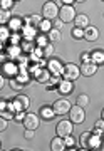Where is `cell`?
I'll use <instances>...</instances> for the list:
<instances>
[{"label": "cell", "instance_id": "cell-1", "mask_svg": "<svg viewBox=\"0 0 104 151\" xmlns=\"http://www.w3.org/2000/svg\"><path fill=\"white\" fill-rule=\"evenodd\" d=\"M29 106H30V99H29L25 94H19V96H15V99L14 101H9V106H7V109H10L12 113L15 114L19 113V111H27Z\"/></svg>", "mask_w": 104, "mask_h": 151}, {"label": "cell", "instance_id": "cell-2", "mask_svg": "<svg viewBox=\"0 0 104 151\" xmlns=\"http://www.w3.org/2000/svg\"><path fill=\"white\" fill-rule=\"evenodd\" d=\"M40 15L47 19V20H55V19H59V7L55 2L49 0V2H45L44 7H42V14Z\"/></svg>", "mask_w": 104, "mask_h": 151}, {"label": "cell", "instance_id": "cell-3", "mask_svg": "<svg viewBox=\"0 0 104 151\" xmlns=\"http://www.w3.org/2000/svg\"><path fill=\"white\" fill-rule=\"evenodd\" d=\"M79 76H81V69H79L77 64L69 62V64L64 65V70H62V77L64 79H67V81H76V79H79Z\"/></svg>", "mask_w": 104, "mask_h": 151}, {"label": "cell", "instance_id": "cell-4", "mask_svg": "<svg viewBox=\"0 0 104 151\" xmlns=\"http://www.w3.org/2000/svg\"><path fill=\"white\" fill-rule=\"evenodd\" d=\"M69 119H71L74 124H82L84 123V119H86V113H84V108H81V106H71V109H69Z\"/></svg>", "mask_w": 104, "mask_h": 151}, {"label": "cell", "instance_id": "cell-5", "mask_svg": "<svg viewBox=\"0 0 104 151\" xmlns=\"http://www.w3.org/2000/svg\"><path fill=\"white\" fill-rule=\"evenodd\" d=\"M76 10H74V7L72 5H62L59 9V19L64 24H69V22H74V19H76Z\"/></svg>", "mask_w": 104, "mask_h": 151}, {"label": "cell", "instance_id": "cell-6", "mask_svg": "<svg viewBox=\"0 0 104 151\" xmlns=\"http://www.w3.org/2000/svg\"><path fill=\"white\" fill-rule=\"evenodd\" d=\"M72 129H74V123H72L71 119L69 121H59L57 123V128H55V133H57V136H60V138H66V136L72 134Z\"/></svg>", "mask_w": 104, "mask_h": 151}, {"label": "cell", "instance_id": "cell-7", "mask_svg": "<svg viewBox=\"0 0 104 151\" xmlns=\"http://www.w3.org/2000/svg\"><path fill=\"white\" fill-rule=\"evenodd\" d=\"M24 128L25 129H37L39 128V124H40V116L35 113H27L25 114V118H24Z\"/></svg>", "mask_w": 104, "mask_h": 151}, {"label": "cell", "instance_id": "cell-8", "mask_svg": "<svg viewBox=\"0 0 104 151\" xmlns=\"http://www.w3.org/2000/svg\"><path fill=\"white\" fill-rule=\"evenodd\" d=\"M71 106H72V104L67 101L66 97H60V99H57V101L52 104V108H54L55 114H59V116H66V114L69 113Z\"/></svg>", "mask_w": 104, "mask_h": 151}, {"label": "cell", "instance_id": "cell-9", "mask_svg": "<svg viewBox=\"0 0 104 151\" xmlns=\"http://www.w3.org/2000/svg\"><path fill=\"white\" fill-rule=\"evenodd\" d=\"M45 67L49 69L50 76H62V70H64V64L59 59H55V57H50L47 60V65Z\"/></svg>", "mask_w": 104, "mask_h": 151}, {"label": "cell", "instance_id": "cell-10", "mask_svg": "<svg viewBox=\"0 0 104 151\" xmlns=\"http://www.w3.org/2000/svg\"><path fill=\"white\" fill-rule=\"evenodd\" d=\"M79 69H81V76H86V77H91L98 72V64L93 62V60H86V62H82L79 65Z\"/></svg>", "mask_w": 104, "mask_h": 151}, {"label": "cell", "instance_id": "cell-11", "mask_svg": "<svg viewBox=\"0 0 104 151\" xmlns=\"http://www.w3.org/2000/svg\"><path fill=\"white\" fill-rule=\"evenodd\" d=\"M2 72H4L5 76H9V77H15V76L19 74V65L9 59V60H5V62L2 64Z\"/></svg>", "mask_w": 104, "mask_h": 151}, {"label": "cell", "instance_id": "cell-12", "mask_svg": "<svg viewBox=\"0 0 104 151\" xmlns=\"http://www.w3.org/2000/svg\"><path fill=\"white\" fill-rule=\"evenodd\" d=\"M34 79H35L37 82H42V84H49V81H50V72H49V69L39 67V69L34 72Z\"/></svg>", "mask_w": 104, "mask_h": 151}, {"label": "cell", "instance_id": "cell-13", "mask_svg": "<svg viewBox=\"0 0 104 151\" xmlns=\"http://www.w3.org/2000/svg\"><path fill=\"white\" fill-rule=\"evenodd\" d=\"M22 30V39H25V40H32V39H35L37 35V29L32 27V25H29V24H24V27L20 29Z\"/></svg>", "mask_w": 104, "mask_h": 151}, {"label": "cell", "instance_id": "cell-14", "mask_svg": "<svg viewBox=\"0 0 104 151\" xmlns=\"http://www.w3.org/2000/svg\"><path fill=\"white\" fill-rule=\"evenodd\" d=\"M84 39L88 40V42H96L99 39V30L98 27H86L84 29Z\"/></svg>", "mask_w": 104, "mask_h": 151}, {"label": "cell", "instance_id": "cell-15", "mask_svg": "<svg viewBox=\"0 0 104 151\" xmlns=\"http://www.w3.org/2000/svg\"><path fill=\"white\" fill-rule=\"evenodd\" d=\"M72 89H74V84H72V81H67V79H62V81H59V84H57L59 94H71Z\"/></svg>", "mask_w": 104, "mask_h": 151}, {"label": "cell", "instance_id": "cell-16", "mask_svg": "<svg viewBox=\"0 0 104 151\" xmlns=\"http://www.w3.org/2000/svg\"><path fill=\"white\" fill-rule=\"evenodd\" d=\"M39 116H40V119L50 121V119L55 116V111H54V108H52V106L45 104V106H42V108H40V111H39Z\"/></svg>", "mask_w": 104, "mask_h": 151}, {"label": "cell", "instance_id": "cell-17", "mask_svg": "<svg viewBox=\"0 0 104 151\" xmlns=\"http://www.w3.org/2000/svg\"><path fill=\"white\" fill-rule=\"evenodd\" d=\"M50 150H52V151H64V150H66L64 138H60V136L52 138V141H50Z\"/></svg>", "mask_w": 104, "mask_h": 151}, {"label": "cell", "instance_id": "cell-18", "mask_svg": "<svg viewBox=\"0 0 104 151\" xmlns=\"http://www.w3.org/2000/svg\"><path fill=\"white\" fill-rule=\"evenodd\" d=\"M22 27H24V19H20V17H12L9 20V29L12 32H19Z\"/></svg>", "mask_w": 104, "mask_h": 151}, {"label": "cell", "instance_id": "cell-19", "mask_svg": "<svg viewBox=\"0 0 104 151\" xmlns=\"http://www.w3.org/2000/svg\"><path fill=\"white\" fill-rule=\"evenodd\" d=\"M74 24H76V27L86 29V27H89V17L86 14H77L76 19H74Z\"/></svg>", "mask_w": 104, "mask_h": 151}, {"label": "cell", "instance_id": "cell-20", "mask_svg": "<svg viewBox=\"0 0 104 151\" xmlns=\"http://www.w3.org/2000/svg\"><path fill=\"white\" fill-rule=\"evenodd\" d=\"M5 52H7V57H9L10 60H14L22 54V49H20V45H14V44H12L10 47H7Z\"/></svg>", "mask_w": 104, "mask_h": 151}, {"label": "cell", "instance_id": "cell-21", "mask_svg": "<svg viewBox=\"0 0 104 151\" xmlns=\"http://www.w3.org/2000/svg\"><path fill=\"white\" fill-rule=\"evenodd\" d=\"M42 19H44L42 15H39V14H32V15H29V17H25V19H24V24H29V25H32V27L37 29Z\"/></svg>", "mask_w": 104, "mask_h": 151}, {"label": "cell", "instance_id": "cell-22", "mask_svg": "<svg viewBox=\"0 0 104 151\" xmlns=\"http://www.w3.org/2000/svg\"><path fill=\"white\" fill-rule=\"evenodd\" d=\"M45 35H47V39H49V42H52V44L59 42L60 39H62V34H60L59 29H50V30L45 34Z\"/></svg>", "mask_w": 104, "mask_h": 151}, {"label": "cell", "instance_id": "cell-23", "mask_svg": "<svg viewBox=\"0 0 104 151\" xmlns=\"http://www.w3.org/2000/svg\"><path fill=\"white\" fill-rule=\"evenodd\" d=\"M101 136H98V134H91V138H89V143H88V150L89 148H93V150H99L101 148Z\"/></svg>", "mask_w": 104, "mask_h": 151}, {"label": "cell", "instance_id": "cell-24", "mask_svg": "<svg viewBox=\"0 0 104 151\" xmlns=\"http://www.w3.org/2000/svg\"><path fill=\"white\" fill-rule=\"evenodd\" d=\"M91 60L93 62H96V64H103L104 62V50H101V49H98V50H94V52H91Z\"/></svg>", "mask_w": 104, "mask_h": 151}, {"label": "cell", "instance_id": "cell-25", "mask_svg": "<svg viewBox=\"0 0 104 151\" xmlns=\"http://www.w3.org/2000/svg\"><path fill=\"white\" fill-rule=\"evenodd\" d=\"M29 59L32 62H37V60L44 59V52H42V47H34V50L30 52V57Z\"/></svg>", "mask_w": 104, "mask_h": 151}, {"label": "cell", "instance_id": "cell-26", "mask_svg": "<svg viewBox=\"0 0 104 151\" xmlns=\"http://www.w3.org/2000/svg\"><path fill=\"white\" fill-rule=\"evenodd\" d=\"M91 131H84L79 138V145H81V150H88V143H89V138H91Z\"/></svg>", "mask_w": 104, "mask_h": 151}, {"label": "cell", "instance_id": "cell-27", "mask_svg": "<svg viewBox=\"0 0 104 151\" xmlns=\"http://www.w3.org/2000/svg\"><path fill=\"white\" fill-rule=\"evenodd\" d=\"M39 30H40V32L42 34H47L50 30V29H52V20H47V19H42V20H40V24H39Z\"/></svg>", "mask_w": 104, "mask_h": 151}, {"label": "cell", "instance_id": "cell-28", "mask_svg": "<svg viewBox=\"0 0 104 151\" xmlns=\"http://www.w3.org/2000/svg\"><path fill=\"white\" fill-rule=\"evenodd\" d=\"M12 19L10 10H5V9H0V25H5L9 24V20Z\"/></svg>", "mask_w": 104, "mask_h": 151}, {"label": "cell", "instance_id": "cell-29", "mask_svg": "<svg viewBox=\"0 0 104 151\" xmlns=\"http://www.w3.org/2000/svg\"><path fill=\"white\" fill-rule=\"evenodd\" d=\"M42 52H44V57H47V59H50L52 55H54V52H55V47H54V44L52 42H49L45 47H42Z\"/></svg>", "mask_w": 104, "mask_h": 151}, {"label": "cell", "instance_id": "cell-30", "mask_svg": "<svg viewBox=\"0 0 104 151\" xmlns=\"http://www.w3.org/2000/svg\"><path fill=\"white\" fill-rule=\"evenodd\" d=\"M93 133H94V134H98V136H103V134H104V119H99V121H96Z\"/></svg>", "mask_w": 104, "mask_h": 151}, {"label": "cell", "instance_id": "cell-31", "mask_svg": "<svg viewBox=\"0 0 104 151\" xmlns=\"http://www.w3.org/2000/svg\"><path fill=\"white\" fill-rule=\"evenodd\" d=\"M22 40H24V42H22V45H20V49H22L25 54H30V52L34 50V47H35L34 42H32V40H25V39H22Z\"/></svg>", "mask_w": 104, "mask_h": 151}, {"label": "cell", "instance_id": "cell-32", "mask_svg": "<svg viewBox=\"0 0 104 151\" xmlns=\"http://www.w3.org/2000/svg\"><path fill=\"white\" fill-rule=\"evenodd\" d=\"M76 104L77 106H81V108H86V106L89 104V96L88 94H79L77 99H76Z\"/></svg>", "mask_w": 104, "mask_h": 151}, {"label": "cell", "instance_id": "cell-33", "mask_svg": "<svg viewBox=\"0 0 104 151\" xmlns=\"http://www.w3.org/2000/svg\"><path fill=\"white\" fill-rule=\"evenodd\" d=\"M35 44H37V47H45L49 44V39H47V35H39V37H35Z\"/></svg>", "mask_w": 104, "mask_h": 151}, {"label": "cell", "instance_id": "cell-34", "mask_svg": "<svg viewBox=\"0 0 104 151\" xmlns=\"http://www.w3.org/2000/svg\"><path fill=\"white\" fill-rule=\"evenodd\" d=\"M71 34H72V37L77 39V40L79 39H84V29H81V27H74Z\"/></svg>", "mask_w": 104, "mask_h": 151}, {"label": "cell", "instance_id": "cell-35", "mask_svg": "<svg viewBox=\"0 0 104 151\" xmlns=\"http://www.w3.org/2000/svg\"><path fill=\"white\" fill-rule=\"evenodd\" d=\"M15 79L20 82V84H24V86H25V84L29 82V74H27V72H19V74L15 76Z\"/></svg>", "mask_w": 104, "mask_h": 151}, {"label": "cell", "instance_id": "cell-36", "mask_svg": "<svg viewBox=\"0 0 104 151\" xmlns=\"http://www.w3.org/2000/svg\"><path fill=\"white\" fill-rule=\"evenodd\" d=\"M9 84H10V87L14 91H22V87H24V84H20L15 77H10V82H9Z\"/></svg>", "mask_w": 104, "mask_h": 151}, {"label": "cell", "instance_id": "cell-37", "mask_svg": "<svg viewBox=\"0 0 104 151\" xmlns=\"http://www.w3.org/2000/svg\"><path fill=\"white\" fill-rule=\"evenodd\" d=\"M9 40H10V44H14V45H19V42L22 40V35L19 32H12V35L9 37Z\"/></svg>", "mask_w": 104, "mask_h": 151}, {"label": "cell", "instance_id": "cell-38", "mask_svg": "<svg viewBox=\"0 0 104 151\" xmlns=\"http://www.w3.org/2000/svg\"><path fill=\"white\" fill-rule=\"evenodd\" d=\"M12 7H14V0H0V9L12 10Z\"/></svg>", "mask_w": 104, "mask_h": 151}, {"label": "cell", "instance_id": "cell-39", "mask_svg": "<svg viewBox=\"0 0 104 151\" xmlns=\"http://www.w3.org/2000/svg\"><path fill=\"white\" fill-rule=\"evenodd\" d=\"M9 37H10V29L0 27V40H9Z\"/></svg>", "mask_w": 104, "mask_h": 151}, {"label": "cell", "instance_id": "cell-40", "mask_svg": "<svg viewBox=\"0 0 104 151\" xmlns=\"http://www.w3.org/2000/svg\"><path fill=\"white\" fill-rule=\"evenodd\" d=\"M64 143H66V148H74L76 139L72 138V134H69V136H66V138H64Z\"/></svg>", "mask_w": 104, "mask_h": 151}, {"label": "cell", "instance_id": "cell-41", "mask_svg": "<svg viewBox=\"0 0 104 151\" xmlns=\"http://www.w3.org/2000/svg\"><path fill=\"white\" fill-rule=\"evenodd\" d=\"M24 118H25V111H19V113L14 114V119H15L17 123H22Z\"/></svg>", "mask_w": 104, "mask_h": 151}, {"label": "cell", "instance_id": "cell-42", "mask_svg": "<svg viewBox=\"0 0 104 151\" xmlns=\"http://www.w3.org/2000/svg\"><path fill=\"white\" fill-rule=\"evenodd\" d=\"M7 126H9V119H5L4 116H0V133H2V131H5Z\"/></svg>", "mask_w": 104, "mask_h": 151}, {"label": "cell", "instance_id": "cell-43", "mask_svg": "<svg viewBox=\"0 0 104 151\" xmlns=\"http://www.w3.org/2000/svg\"><path fill=\"white\" fill-rule=\"evenodd\" d=\"M7 106H9V101H7V99H2V97H0V113H2V111H5Z\"/></svg>", "mask_w": 104, "mask_h": 151}, {"label": "cell", "instance_id": "cell-44", "mask_svg": "<svg viewBox=\"0 0 104 151\" xmlns=\"http://www.w3.org/2000/svg\"><path fill=\"white\" fill-rule=\"evenodd\" d=\"M81 59H82V62L91 60V52H89V50H84V52H82V55H81Z\"/></svg>", "mask_w": 104, "mask_h": 151}, {"label": "cell", "instance_id": "cell-45", "mask_svg": "<svg viewBox=\"0 0 104 151\" xmlns=\"http://www.w3.org/2000/svg\"><path fill=\"white\" fill-rule=\"evenodd\" d=\"M25 138L27 139H34V129H25Z\"/></svg>", "mask_w": 104, "mask_h": 151}, {"label": "cell", "instance_id": "cell-46", "mask_svg": "<svg viewBox=\"0 0 104 151\" xmlns=\"http://www.w3.org/2000/svg\"><path fill=\"white\" fill-rule=\"evenodd\" d=\"M62 25H64V22L60 20V19H59V20H55V29H59V30H60V27H62Z\"/></svg>", "mask_w": 104, "mask_h": 151}, {"label": "cell", "instance_id": "cell-47", "mask_svg": "<svg viewBox=\"0 0 104 151\" xmlns=\"http://www.w3.org/2000/svg\"><path fill=\"white\" fill-rule=\"evenodd\" d=\"M64 5H72V2H76V0H60Z\"/></svg>", "mask_w": 104, "mask_h": 151}, {"label": "cell", "instance_id": "cell-48", "mask_svg": "<svg viewBox=\"0 0 104 151\" xmlns=\"http://www.w3.org/2000/svg\"><path fill=\"white\" fill-rule=\"evenodd\" d=\"M4 81H5V79H4V76H0V89L5 86V82H4Z\"/></svg>", "mask_w": 104, "mask_h": 151}, {"label": "cell", "instance_id": "cell-49", "mask_svg": "<svg viewBox=\"0 0 104 151\" xmlns=\"http://www.w3.org/2000/svg\"><path fill=\"white\" fill-rule=\"evenodd\" d=\"M99 150H104V139L101 141V148H99Z\"/></svg>", "mask_w": 104, "mask_h": 151}, {"label": "cell", "instance_id": "cell-50", "mask_svg": "<svg viewBox=\"0 0 104 151\" xmlns=\"http://www.w3.org/2000/svg\"><path fill=\"white\" fill-rule=\"evenodd\" d=\"M101 119H104V109H103V113H101Z\"/></svg>", "mask_w": 104, "mask_h": 151}, {"label": "cell", "instance_id": "cell-51", "mask_svg": "<svg viewBox=\"0 0 104 151\" xmlns=\"http://www.w3.org/2000/svg\"><path fill=\"white\" fill-rule=\"evenodd\" d=\"M76 2H79V4H82V2H86V0H76Z\"/></svg>", "mask_w": 104, "mask_h": 151}, {"label": "cell", "instance_id": "cell-52", "mask_svg": "<svg viewBox=\"0 0 104 151\" xmlns=\"http://www.w3.org/2000/svg\"><path fill=\"white\" fill-rule=\"evenodd\" d=\"M14 2H20V0H14Z\"/></svg>", "mask_w": 104, "mask_h": 151}, {"label": "cell", "instance_id": "cell-53", "mask_svg": "<svg viewBox=\"0 0 104 151\" xmlns=\"http://www.w3.org/2000/svg\"><path fill=\"white\" fill-rule=\"evenodd\" d=\"M0 70H2V64H0Z\"/></svg>", "mask_w": 104, "mask_h": 151}, {"label": "cell", "instance_id": "cell-54", "mask_svg": "<svg viewBox=\"0 0 104 151\" xmlns=\"http://www.w3.org/2000/svg\"><path fill=\"white\" fill-rule=\"evenodd\" d=\"M0 148H2V143H0Z\"/></svg>", "mask_w": 104, "mask_h": 151}, {"label": "cell", "instance_id": "cell-55", "mask_svg": "<svg viewBox=\"0 0 104 151\" xmlns=\"http://www.w3.org/2000/svg\"><path fill=\"white\" fill-rule=\"evenodd\" d=\"M103 2H104V0H103Z\"/></svg>", "mask_w": 104, "mask_h": 151}]
</instances>
